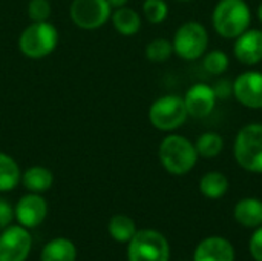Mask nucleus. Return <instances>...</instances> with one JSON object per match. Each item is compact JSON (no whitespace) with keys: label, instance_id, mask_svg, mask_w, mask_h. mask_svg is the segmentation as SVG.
I'll return each instance as SVG.
<instances>
[{"label":"nucleus","instance_id":"nucleus-1","mask_svg":"<svg viewBox=\"0 0 262 261\" xmlns=\"http://www.w3.org/2000/svg\"><path fill=\"white\" fill-rule=\"evenodd\" d=\"M158 158L161 166L172 175H186L198 163V152L195 143L180 134H169L158 148Z\"/></svg>","mask_w":262,"mask_h":261},{"label":"nucleus","instance_id":"nucleus-2","mask_svg":"<svg viewBox=\"0 0 262 261\" xmlns=\"http://www.w3.org/2000/svg\"><path fill=\"white\" fill-rule=\"evenodd\" d=\"M252 11L246 0H220L212 12V26L223 38H236L250 28Z\"/></svg>","mask_w":262,"mask_h":261},{"label":"nucleus","instance_id":"nucleus-3","mask_svg":"<svg viewBox=\"0 0 262 261\" xmlns=\"http://www.w3.org/2000/svg\"><path fill=\"white\" fill-rule=\"evenodd\" d=\"M57 45L58 31L49 20L31 22V25H28L18 37L20 52L32 60H40L51 55Z\"/></svg>","mask_w":262,"mask_h":261},{"label":"nucleus","instance_id":"nucleus-4","mask_svg":"<svg viewBox=\"0 0 262 261\" xmlns=\"http://www.w3.org/2000/svg\"><path fill=\"white\" fill-rule=\"evenodd\" d=\"M233 157L244 171L262 174V123H247L238 131Z\"/></svg>","mask_w":262,"mask_h":261},{"label":"nucleus","instance_id":"nucleus-5","mask_svg":"<svg viewBox=\"0 0 262 261\" xmlns=\"http://www.w3.org/2000/svg\"><path fill=\"white\" fill-rule=\"evenodd\" d=\"M173 54L186 62L200 60L209 48V32L206 26L196 20L184 22L178 26L172 38Z\"/></svg>","mask_w":262,"mask_h":261},{"label":"nucleus","instance_id":"nucleus-6","mask_svg":"<svg viewBox=\"0 0 262 261\" xmlns=\"http://www.w3.org/2000/svg\"><path fill=\"white\" fill-rule=\"evenodd\" d=\"M150 125L163 132H173L180 129L189 118L184 98L175 94L158 97L149 108Z\"/></svg>","mask_w":262,"mask_h":261},{"label":"nucleus","instance_id":"nucleus-7","mask_svg":"<svg viewBox=\"0 0 262 261\" xmlns=\"http://www.w3.org/2000/svg\"><path fill=\"white\" fill-rule=\"evenodd\" d=\"M129 261H169L170 248L163 234L154 229H141L127 243Z\"/></svg>","mask_w":262,"mask_h":261},{"label":"nucleus","instance_id":"nucleus-8","mask_svg":"<svg viewBox=\"0 0 262 261\" xmlns=\"http://www.w3.org/2000/svg\"><path fill=\"white\" fill-rule=\"evenodd\" d=\"M112 8L107 0H74L69 6V17L80 29L94 31L111 20Z\"/></svg>","mask_w":262,"mask_h":261},{"label":"nucleus","instance_id":"nucleus-9","mask_svg":"<svg viewBox=\"0 0 262 261\" xmlns=\"http://www.w3.org/2000/svg\"><path fill=\"white\" fill-rule=\"evenodd\" d=\"M32 249V237L21 225H9L0 232V261H26Z\"/></svg>","mask_w":262,"mask_h":261},{"label":"nucleus","instance_id":"nucleus-10","mask_svg":"<svg viewBox=\"0 0 262 261\" xmlns=\"http://www.w3.org/2000/svg\"><path fill=\"white\" fill-rule=\"evenodd\" d=\"M233 97L249 109H262V72L246 71L233 80Z\"/></svg>","mask_w":262,"mask_h":261},{"label":"nucleus","instance_id":"nucleus-11","mask_svg":"<svg viewBox=\"0 0 262 261\" xmlns=\"http://www.w3.org/2000/svg\"><path fill=\"white\" fill-rule=\"evenodd\" d=\"M184 105L189 117L206 118L209 117L216 106V95L213 88L207 83H195L184 94Z\"/></svg>","mask_w":262,"mask_h":261},{"label":"nucleus","instance_id":"nucleus-12","mask_svg":"<svg viewBox=\"0 0 262 261\" xmlns=\"http://www.w3.org/2000/svg\"><path fill=\"white\" fill-rule=\"evenodd\" d=\"M48 215V203L40 194H26L23 195L15 208H14V217L26 229H32L40 226Z\"/></svg>","mask_w":262,"mask_h":261},{"label":"nucleus","instance_id":"nucleus-13","mask_svg":"<svg viewBox=\"0 0 262 261\" xmlns=\"http://www.w3.org/2000/svg\"><path fill=\"white\" fill-rule=\"evenodd\" d=\"M233 54L246 66H256L262 62V29L249 28L235 38Z\"/></svg>","mask_w":262,"mask_h":261},{"label":"nucleus","instance_id":"nucleus-14","mask_svg":"<svg viewBox=\"0 0 262 261\" xmlns=\"http://www.w3.org/2000/svg\"><path fill=\"white\" fill-rule=\"evenodd\" d=\"M193 261H235V249L224 237H207L196 246Z\"/></svg>","mask_w":262,"mask_h":261},{"label":"nucleus","instance_id":"nucleus-15","mask_svg":"<svg viewBox=\"0 0 262 261\" xmlns=\"http://www.w3.org/2000/svg\"><path fill=\"white\" fill-rule=\"evenodd\" d=\"M233 215L239 225L246 228H258L262 225V202L253 197L243 198L236 203Z\"/></svg>","mask_w":262,"mask_h":261},{"label":"nucleus","instance_id":"nucleus-16","mask_svg":"<svg viewBox=\"0 0 262 261\" xmlns=\"http://www.w3.org/2000/svg\"><path fill=\"white\" fill-rule=\"evenodd\" d=\"M77 248L64 237H58L45 245L40 254V261H75Z\"/></svg>","mask_w":262,"mask_h":261},{"label":"nucleus","instance_id":"nucleus-17","mask_svg":"<svg viewBox=\"0 0 262 261\" xmlns=\"http://www.w3.org/2000/svg\"><path fill=\"white\" fill-rule=\"evenodd\" d=\"M111 22L121 35H135L141 29V15L129 6L114 9Z\"/></svg>","mask_w":262,"mask_h":261},{"label":"nucleus","instance_id":"nucleus-18","mask_svg":"<svg viewBox=\"0 0 262 261\" xmlns=\"http://www.w3.org/2000/svg\"><path fill=\"white\" fill-rule=\"evenodd\" d=\"M21 183L29 192L41 194L51 189L54 183V175L45 166H31L21 174Z\"/></svg>","mask_w":262,"mask_h":261},{"label":"nucleus","instance_id":"nucleus-19","mask_svg":"<svg viewBox=\"0 0 262 261\" xmlns=\"http://www.w3.org/2000/svg\"><path fill=\"white\" fill-rule=\"evenodd\" d=\"M227 191H229V178L220 171H210L204 174L200 180V192L210 200H218L224 197Z\"/></svg>","mask_w":262,"mask_h":261},{"label":"nucleus","instance_id":"nucleus-20","mask_svg":"<svg viewBox=\"0 0 262 261\" xmlns=\"http://www.w3.org/2000/svg\"><path fill=\"white\" fill-rule=\"evenodd\" d=\"M20 182L21 171L18 163L11 155L0 152V192L12 191Z\"/></svg>","mask_w":262,"mask_h":261},{"label":"nucleus","instance_id":"nucleus-21","mask_svg":"<svg viewBox=\"0 0 262 261\" xmlns=\"http://www.w3.org/2000/svg\"><path fill=\"white\" fill-rule=\"evenodd\" d=\"M107 231H109V235L117 243H129L138 229H137L135 222L130 217L123 215V214H117L109 220Z\"/></svg>","mask_w":262,"mask_h":261},{"label":"nucleus","instance_id":"nucleus-22","mask_svg":"<svg viewBox=\"0 0 262 261\" xmlns=\"http://www.w3.org/2000/svg\"><path fill=\"white\" fill-rule=\"evenodd\" d=\"M195 148H196V152H198L200 157H203V158H215L224 149V138L218 132L207 131V132H203L196 138Z\"/></svg>","mask_w":262,"mask_h":261},{"label":"nucleus","instance_id":"nucleus-23","mask_svg":"<svg viewBox=\"0 0 262 261\" xmlns=\"http://www.w3.org/2000/svg\"><path fill=\"white\" fill-rule=\"evenodd\" d=\"M173 54V45L164 37L154 38L146 46V58L152 63H163Z\"/></svg>","mask_w":262,"mask_h":261},{"label":"nucleus","instance_id":"nucleus-24","mask_svg":"<svg viewBox=\"0 0 262 261\" xmlns=\"http://www.w3.org/2000/svg\"><path fill=\"white\" fill-rule=\"evenodd\" d=\"M201 58H203L204 71L212 75H223L229 69V65H230V58L223 49L209 51Z\"/></svg>","mask_w":262,"mask_h":261},{"label":"nucleus","instance_id":"nucleus-25","mask_svg":"<svg viewBox=\"0 0 262 261\" xmlns=\"http://www.w3.org/2000/svg\"><path fill=\"white\" fill-rule=\"evenodd\" d=\"M143 15L152 25L163 23L169 15V5L166 0H144Z\"/></svg>","mask_w":262,"mask_h":261},{"label":"nucleus","instance_id":"nucleus-26","mask_svg":"<svg viewBox=\"0 0 262 261\" xmlns=\"http://www.w3.org/2000/svg\"><path fill=\"white\" fill-rule=\"evenodd\" d=\"M52 12V6L49 0H29L28 3V15L31 22H48Z\"/></svg>","mask_w":262,"mask_h":261},{"label":"nucleus","instance_id":"nucleus-27","mask_svg":"<svg viewBox=\"0 0 262 261\" xmlns=\"http://www.w3.org/2000/svg\"><path fill=\"white\" fill-rule=\"evenodd\" d=\"M212 88H213V92L216 95V100H226V98L233 95V82L229 78L216 80Z\"/></svg>","mask_w":262,"mask_h":261},{"label":"nucleus","instance_id":"nucleus-28","mask_svg":"<svg viewBox=\"0 0 262 261\" xmlns=\"http://www.w3.org/2000/svg\"><path fill=\"white\" fill-rule=\"evenodd\" d=\"M14 208L11 206V203L5 198L0 197V231L8 228L12 220H14Z\"/></svg>","mask_w":262,"mask_h":261},{"label":"nucleus","instance_id":"nucleus-29","mask_svg":"<svg viewBox=\"0 0 262 261\" xmlns=\"http://www.w3.org/2000/svg\"><path fill=\"white\" fill-rule=\"evenodd\" d=\"M250 254L256 261H262V225L256 228V231L253 232L252 238H250Z\"/></svg>","mask_w":262,"mask_h":261},{"label":"nucleus","instance_id":"nucleus-30","mask_svg":"<svg viewBox=\"0 0 262 261\" xmlns=\"http://www.w3.org/2000/svg\"><path fill=\"white\" fill-rule=\"evenodd\" d=\"M127 2H129V0H107V3L111 5V8H112V9L123 8V6H126V5H127Z\"/></svg>","mask_w":262,"mask_h":261},{"label":"nucleus","instance_id":"nucleus-31","mask_svg":"<svg viewBox=\"0 0 262 261\" xmlns=\"http://www.w3.org/2000/svg\"><path fill=\"white\" fill-rule=\"evenodd\" d=\"M256 15H258V20L262 23V3H259V6L256 9Z\"/></svg>","mask_w":262,"mask_h":261},{"label":"nucleus","instance_id":"nucleus-32","mask_svg":"<svg viewBox=\"0 0 262 261\" xmlns=\"http://www.w3.org/2000/svg\"><path fill=\"white\" fill-rule=\"evenodd\" d=\"M177 2H183V3H186V2H190V0H177Z\"/></svg>","mask_w":262,"mask_h":261}]
</instances>
